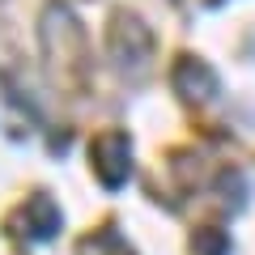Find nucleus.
<instances>
[{
  "mask_svg": "<svg viewBox=\"0 0 255 255\" xmlns=\"http://www.w3.org/2000/svg\"><path fill=\"white\" fill-rule=\"evenodd\" d=\"M21 226H26L30 238H51L60 230V209H55L47 196H34V200L21 209Z\"/></svg>",
  "mask_w": 255,
  "mask_h": 255,
  "instance_id": "obj_4",
  "label": "nucleus"
},
{
  "mask_svg": "<svg viewBox=\"0 0 255 255\" xmlns=\"http://www.w3.org/2000/svg\"><path fill=\"white\" fill-rule=\"evenodd\" d=\"M81 255H132V251H128V243L115 230H102V234H94V238L81 243Z\"/></svg>",
  "mask_w": 255,
  "mask_h": 255,
  "instance_id": "obj_5",
  "label": "nucleus"
},
{
  "mask_svg": "<svg viewBox=\"0 0 255 255\" xmlns=\"http://www.w3.org/2000/svg\"><path fill=\"white\" fill-rule=\"evenodd\" d=\"M149 47H153V38H149V30L140 26V21H132V17H119L115 26H111V51L119 55V60H132V64H140L149 55Z\"/></svg>",
  "mask_w": 255,
  "mask_h": 255,
  "instance_id": "obj_2",
  "label": "nucleus"
},
{
  "mask_svg": "<svg viewBox=\"0 0 255 255\" xmlns=\"http://www.w3.org/2000/svg\"><path fill=\"white\" fill-rule=\"evenodd\" d=\"M174 90L183 94V98H213L217 94V77L204 68L200 60H179V68H174Z\"/></svg>",
  "mask_w": 255,
  "mask_h": 255,
  "instance_id": "obj_3",
  "label": "nucleus"
},
{
  "mask_svg": "<svg viewBox=\"0 0 255 255\" xmlns=\"http://www.w3.org/2000/svg\"><path fill=\"white\" fill-rule=\"evenodd\" d=\"M90 153H94V170H98V179L107 187H119L128 179V170H132V162H128V153H132L128 132H102Z\"/></svg>",
  "mask_w": 255,
  "mask_h": 255,
  "instance_id": "obj_1",
  "label": "nucleus"
}]
</instances>
